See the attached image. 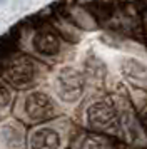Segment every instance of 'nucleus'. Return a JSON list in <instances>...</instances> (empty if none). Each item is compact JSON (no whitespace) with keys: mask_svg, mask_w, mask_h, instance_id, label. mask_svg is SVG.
Masks as SVG:
<instances>
[{"mask_svg":"<svg viewBox=\"0 0 147 149\" xmlns=\"http://www.w3.org/2000/svg\"><path fill=\"white\" fill-rule=\"evenodd\" d=\"M3 77L12 86L24 89L30 86L35 77V64L25 55H15L3 69Z\"/></svg>","mask_w":147,"mask_h":149,"instance_id":"nucleus-1","label":"nucleus"},{"mask_svg":"<svg viewBox=\"0 0 147 149\" xmlns=\"http://www.w3.org/2000/svg\"><path fill=\"white\" fill-rule=\"evenodd\" d=\"M57 94L64 102H75L80 99L84 91V79L80 72L72 67H64L55 79Z\"/></svg>","mask_w":147,"mask_h":149,"instance_id":"nucleus-2","label":"nucleus"},{"mask_svg":"<svg viewBox=\"0 0 147 149\" xmlns=\"http://www.w3.org/2000/svg\"><path fill=\"white\" fill-rule=\"evenodd\" d=\"M87 119L90 127L97 131H109L115 127L117 124V112L110 102L107 101H99L94 102L87 111Z\"/></svg>","mask_w":147,"mask_h":149,"instance_id":"nucleus-3","label":"nucleus"},{"mask_svg":"<svg viewBox=\"0 0 147 149\" xmlns=\"http://www.w3.org/2000/svg\"><path fill=\"white\" fill-rule=\"evenodd\" d=\"M25 112L33 121H47L57 114V107L47 94L33 92L25 99Z\"/></svg>","mask_w":147,"mask_h":149,"instance_id":"nucleus-4","label":"nucleus"},{"mask_svg":"<svg viewBox=\"0 0 147 149\" xmlns=\"http://www.w3.org/2000/svg\"><path fill=\"white\" fill-rule=\"evenodd\" d=\"M33 49L42 55H57L60 50V40L50 30H40L33 37Z\"/></svg>","mask_w":147,"mask_h":149,"instance_id":"nucleus-5","label":"nucleus"},{"mask_svg":"<svg viewBox=\"0 0 147 149\" xmlns=\"http://www.w3.org/2000/svg\"><path fill=\"white\" fill-rule=\"evenodd\" d=\"M30 144H32V149H59L60 137L53 129L42 127L32 134Z\"/></svg>","mask_w":147,"mask_h":149,"instance_id":"nucleus-6","label":"nucleus"},{"mask_svg":"<svg viewBox=\"0 0 147 149\" xmlns=\"http://www.w3.org/2000/svg\"><path fill=\"white\" fill-rule=\"evenodd\" d=\"M124 74L127 75V79L139 86V87H147V67L144 64H140L137 61H129L124 62Z\"/></svg>","mask_w":147,"mask_h":149,"instance_id":"nucleus-7","label":"nucleus"},{"mask_svg":"<svg viewBox=\"0 0 147 149\" xmlns=\"http://www.w3.org/2000/svg\"><path fill=\"white\" fill-rule=\"evenodd\" d=\"M8 104H10V91L5 84L0 82V109L7 107Z\"/></svg>","mask_w":147,"mask_h":149,"instance_id":"nucleus-8","label":"nucleus"},{"mask_svg":"<svg viewBox=\"0 0 147 149\" xmlns=\"http://www.w3.org/2000/svg\"><path fill=\"white\" fill-rule=\"evenodd\" d=\"M140 121H142V126H144V129L147 131V106L142 109V112H140Z\"/></svg>","mask_w":147,"mask_h":149,"instance_id":"nucleus-9","label":"nucleus"}]
</instances>
